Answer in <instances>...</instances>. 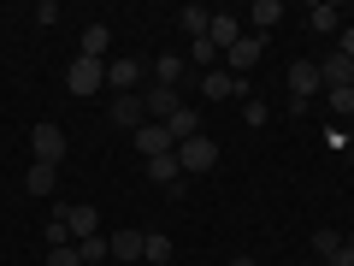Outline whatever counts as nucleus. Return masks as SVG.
Wrapping results in <instances>:
<instances>
[{
  "label": "nucleus",
  "instance_id": "nucleus-30",
  "mask_svg": "<svg viewBox=\"0 0 354 266\" xmlns=\"http://www.w3.org/2000/svg\"><path fill=\"white\" fill-rule=\"evenodd\" d=\"M36 24H59V0H41V6H36Z\"/></svg>",
  "mask_w": 354,
  "mask_h": 266
},
{
  "label": "nucleus",
  "instance_id": "nucleus-13",
  "mask_svg": "<svg viewBox=\"0 0 354 266\" xmlns=\"http://www.w3.org/2000/svg\"><path fill=\"white\" fill-rule=\"evenodd\" d=\"M207 42H213L218 53H230V48L242 42V24H236L230 12H213V24H207Z\"/></svg>",
  "mask_w": 354,
  "mask_h": 266
},
{
  "label": "nucleus",
  "instance_id": "nucleus-27",
  "mask_svg": "<svg viewBox=\"0 0 354 266\" xmlns=\"http://www.w3.org/2000/svg\"><path fill=\"white\" fill-rule=\"evenodd\" d=\"M189 60H195V65H213V60H218V48L201 36V42H189Z\"/></svg>",
  "mask_w": 354,
  "mask_h": 266
},
{
  "label": "nucleus",
  "instance_id": "nucleus-22",
  "mask_svg": "<svg viewBox=\"0 0 354 266\" xmlns=\"http://www.w3.org/2000/svg\"><path fill=\"white\" fill-rule=\"evenodd\" d=\"M77 254H83V266H106L113 242H106V237H83V242H77Z\"/></svg>",
  "mask_w": 354,
  "mask_h": 266
},
{
  "label": "nucleus",
  "instance_id": "nucleus-31",
  "mask_svg": "<svg viewBox=\"0 0 354 266\" xmlns=\"http://www.w3.org/2000/svg\"><path fill=\"white\" fill-rule=\"evenodd\" d=\"M325 266H354V242H342V249H337V254H330V260H325Z\"/></svg>",
  "mask_w": 354,
  "mask_h": 266
},
{
  "label": "nucleus",
  "instance_id": "nucleus-23",
  "mask_svg": "<svg viewBox=\"0 0 354 266\" xmlns=\"http://www.w3.org/2000/svg\"><path fill=\"white\" fill-rule=\"evenodd\" d=\"M248 18H254V30H272V24L283 18V6H278V0H254V6H248Z\"/></svg>",
  "mask_w": 354,
  "mask_h": 266
},
{
  "label": "nucleus",
  "instance_id": "nucleus-34",
  "mask_svg": "<svg viewBox=\"0 0 354 266\" xmlns=\"http://www.w3.org/2000/svg\"><path fill=\"white\" fill-rule=\"evenodd\" d=\"M348 160H354V142H348Z\"/></svg>",
  "mask_w": 354,
  "mask_h": 266
},
{
  "label": "nucleus",
  "instance_id": "nucleus-33",
  "mask_svg": "<svg viewBox=\"0 0 354 266\" xmlns=\"http://www.w3.org/2000/svg\"><path fill=\"white\" fill-rule=\"evenodd\" d=\"M225 266H260V260H254V254H236V260H225Z\"/></svg>",
  "mask_w": 354,
  "mask_h": 266
},
{
  "label": "nucleus",
  "instance_id": "nucleus-10",
  "mask_svg": "<svg viewBox=\"0 0 354 266\" xmlns=\"http://www.w3.org/2000/svg\"><path fill=\"white\" fill-rule=\"evenodd\" d=\"M65 225H71V242H83V237H101V213H95L88 202L65 207Z\"/></svg>",
  "mask_w": 354,
  "mask_h": 266
},
{
  "label": "nucleus",
  "instance_id": "nucleus-26",
  "mask_svg": "<svg viewBox=\"0 0 354 266\" xmlns=\"http://www.w3.org/2000/svg\"><path fill=\"white\" fill-rule=\"evenodd\" d=\"M337 249H342V237H337V231H313V254H319V260H330Z\"/></svg>",
  "mask_w": 354,
  "mask_h": 266
},
{
  "label": "nucleus",
  "instance_id": "nucleus-18",
  "mask_svg": "<svg viewBox=\"0 0 354 266\" xmlns=\"http://www.w3.org/2000/svg\"><path fill=\"white\" fill-rule=\"evenodd\" d=\"M207 24H213V12H207V6H183V12H177V30H183L189 42H201Z\"/></svg>",
  "mask_w": 354,
  "mask_h": 266
},
{
  "label": "nucleus",
  "instance_id": "nucleus-5",
  "mask_svg": "<svg viewBox=\"0 0 354 266\" xmlns=\"http://www.w3.org/2000/svg\"><path fill=\"white\" fill-rule=\"evenodd\" d=\"M130 142H136L142 160H160V154H171V148H177V136H171L165 125H153V118H148L142 130H130Z\"/></svg>",
  "mask_w": 354,
  "mask_h": 266
},
{
  "label": "nucleus",
  "instance_id": "nucleus-35",
  "mask_svg": "<svg viewBox=\"0 0 354 266\" xmlns=\"http://www.w3.org/2000/svg\"><path fill=\"white\" fill-rule=\"evenodd\" d=\"M348 89H354V83H348Z\"/></svg>",
  "mask_w": 354,
  "mask_h": 266
},
{
  "label": "nucleus",
  "instance_id": "nucleus-6",
  "mask_svg": "<svg viewBox=\"0 0 354 266\" xmlns=\"http://www.w3.org/2000/svg\"><path fill=\"white\" fill-rule=\"evenodd\" d=\"M30 154H36L41 166H59L65 160V130L59 125H36L30 130Z\"/></svg>",
  "mask_w": 354,
  "mask_h": 266
},
{
  "label": "nucleus",
  "instance_id": "nucleus-7",
  "mask_svg": "<svg viewBox=\"0 0 354 266\" xmlns=\"http://www.w3.org/2000/svg\"><path fill=\"white\" fill-rule=\"evenodd\" d=\"M142 107H148V118H153V125H171V118L183 113V95H177V89H153V83H148Z\"/></svg>",
  "mask_w": 354,
  "mask_h": 266
},
{
  "label": "nucleus",
  "instance_id": "nucleus-3",
  "mask_svg": "<svg viewBox=\"0 0 354 266\" xmlns=\"http://www.w3.org/2000/svg\"><path fill=\"white\" fill-rule=\"evenodd\" d=\"M142 77H148V60H106V89L113 95H142Z\"/></svg>",
  "mask_w": 354,
  "mask_h": 266
},
{
  "label": "nucleus",
  "instance_id": "nucleus-25",
  "mask_svg": "<svg viewBox=\"0 0 354 266\" xmlns=\"http://www.w3.org/2000/svg\"><path fill=\"white\" fill-rule=\"evenodd\" d=\"M325 107H330V113H348V118H354V89H325Z\"/></svg>",
  "mask_w": 354,
  "mask_h": 266
},
{
  "label": "nucleus",
  "instance_id": "nucleus-29",
  "mask_svg": "<svg viewBox=\"0 0 354 266\" xmlns=\"http://www.w3.org/2000/svg\"><path fill=\"white\" fill-rule=\"evenodd\" d=\"M48 266H83V254H77V242H71V249H53V254H48Z\"/></svg>",
  "mask_w": 354,
  "mask_h": 266
},
{
  "label": "nucleus",
  "instance_id": "nucleus-21",
  "mask_svg": "<svg viewBox=\"0 0 354 266\" xmlns=\"http://www.w3.org/2000/svg\"><path fill=\"white\" fill-rule=\"evenodd\" d=\"M106 242H113V260H142V231H113V237H106Z\"/></svg>",
  "mask_w": 354,
  "mask_h": 266
},
{
  "label": "nucleus",
  "instance_id": "nucleus-19",
  "mask_svg": "<svg viewBox=\"0 0 354 266\" xmlns=\"http://www.w3.org/2000/svg\"><path fill=\"white\" fill-rule=\"evenodd\" d=\"M106 48H113V30H106V24H88L77 53H83V60H106Z\"/></svg>",
  "mask_w": 354,
  "mask_h": 266
},
{
  "label": "nucleus",
  "instance_id": "nucleus-16",
  "mask_svg": "<svg viewBox=\"0 0 354 266\" xmlns=\"http://www.w3.org/2000/svg\"><path fill=\"white\" fill-rule=\"evenodd\" d=\"M53 184H59V166H41V160H30V172H24V190L36 195V202H41V195H53Z\"/></svg>",
  "mask_w": 354,
  "mask_h": 266
},
{
  "label": "nucleus",
  "instance_id": "nucleus-11",
  "mask_svg": "<svg viewBox=\"0 0 354 266\" xmlns=\"http://www.w3.org/2000/svg\"><path fill=\"white\" fill-rule=\"evenodd\" d=\"M183 65H189V60H177V53H160V60H148L153 89H177V83H183Z\"/></svg>",
  "mask_w": 354,
  "mask_h": 266
},
{
  "label": "nucleus",
  "instance_id": "nucleus-2",
  "mask_svg": "<svg viewBox=\"0 0 354 266\" xmlns=\"http://www.w3.org/2000/svg\"><path fill=\"white\" fill-rule=\"evenodd\" d=\"M177 166H183V177H201L218 166V142L213 136H189V142H177Z\"/></svg>",
  "mask_w": 354,
  "mask_h": 266
},
{
  "label": "nucleus",
  "instance_id": "nucleus-12",
  "mask_svg": "<svg viewBox=\"0 0 354 266\" xmlns=\"http://www.w3.org/2000/svg\"><path fill=\"white\" fill-rule=\"evenodd\" d=\"M319 77H325V89H348L354 83V60L348 53H325V60H319Z\"/></svg>",
  "mask_w": 354,
  "mask_h": 266
},
{
  "label": "nucleus",
  "instance_id": "nucleus-17",
  "mask_svg": "<svg viewBox=\"0 0 354 266\" xmlns=\"http://www.w3.org/2000/svg\"><path fill=\"white\" fill-rule=\"evenodd\" d=\"M148 177L160 184V190H177V184H183V166H177V148H171V154H160V160H148Z\"/></svg>",
  "mask_w": 354,
  "mask_h": 266
},
{
  "label": "nucleus",
  "instance_id": "nucleus-14",
  "mask_svg": "<svg viewBox=\"0 0 354 266\" xmlns=\"http://www.w3.org/2000/svg\"><path fill=\"white\" fill-rule=\"evenodd\" d=\"M142 260H148V266H171L177 260L171 237H165V231H142Z\"/></svg>",
  "mask_w": 354,
  "mask_h": 266
},
{
  "label": "nucleus",
  "instance_id": "nucleus-32",
  "mask_svg": "<svg viewBox=\"0 0 354 266\" xmlns=\"http://www.w3.org/2000/svg\"><path fill=\"white\" fill-rule=\"evenodd\" d=\"M337 53H348V60H354V24H342V48Z\"/></svg>",
  "mask_w": 354,
  "mask_h": 266
},
{
  "label": "nucleus",
  "instance_id": "nucleus-28",
  "mask_svg": "<svg viewBox=\"0 0 354 266\" xmlns=\"http://www.w3.org/2000/svg\"><path fill=\"white\" fill-rule=\"evenodd\" d=\"M242 118H248V125L260 130V125H266V118H272V113H266V101H254V95H248V101H242Z\"/></svg>",
  "mask_w": 354,
  "mask_h": 266
},
{
  "label": "nucleus",
  "instance_id": "nucleus-15",
  "mask_svg": "<svg viewBox=\"0 0 354 266\" xmlns=\"http://www.w3.org/2000/svg\"><path fill=\"white\" fill-rule=\"evenodd\" d=\"M260 53H266V42H260V36H242L236 48L225 53V65H236V77H242V71H254V65H260Z\"/></svg>",
  "mask_w": 354,
  "mask_h": 266
},
{
  "label": "nucleus",
  "instance_id": "nucleus-4",
  "mask_svg": "<svg viewBox=\"0 0 354 266\" xmlns=\"http://www.w3.org/2000/svg\"><path fill=\"white\" fill-rule=\"evenodd\" d=\"M313 95H325L319 60H295V65H290V101H307V107H313Z\"/></svg>",
  "mask_w": 354,
  "mask_h": 266
},
{
  "label": "nucleus",
  "instance_id": "nucleus-8",
  "mask_svg": "<svg viewBox=\"0 0 354 266\" xmlns=\"http://www.w3.org/2000/svg\"><path fill=\"white\" fill-rule=\"evenodd\" d=\"M201 95H207V101H230V95L248 101V83H242L236 71H207V77H201Z\"/></svg>",
  "mask_w": 354,
  "mask_h": 266
},
{
  "label": "nucleus",
  "instance_id": "nucleus-20",
  "mask_svg": "<svg viewBox=\"0 0 354 266\" xmlns=\"http://www.w3.org/2000/svg\"><path fill=\"white\" fill-rule=\"evenodd\" d=\"M307 24H313L319 36H330V30H342V12L330 6V0H313V6H307Z\"/></svg>",
  "mask_w": 354,
  "mask_h": 266
},
{
  "label": "nucleus",
  "instance_id": "nucleus-1",
  "mask_svg": "<svg viewBox=\"0 0 354 266\" xmlns=\"http://www.w3.org/2000/svg\"><path fill=\"white\" fill-rule=\"evenodd\" d=\"M65 89H71V95H101L106 89V60H83V53H77L71 65H65Z\"/></svg>",
  "mask_w": 354,
  "mask_h": 266
},
{
  "label": "nucleus",
  "instance_id": "nucleus-9",
  "mask_svg": "<svg viewBox=\"0 0 354 266\" xmlns=\"http://www.w3.org/2000/svg\"><path fill=\"white\" fill-rule=\"evenodd\" d=\"M106 113H113L118 130H142V125H148V107H142V95H113V107H106Z\"/></svg>",
  "mask_w": 354,
  "mask_h": 266
},
{
  "label": "nucleus",
  "instance_id": "nucleus-24",
  "mask_svg": "<svg viewBox=\"0 0 354 266\" xmlns=\"http://www.w3.org/2000/svg\"><path fill=\"white\" fill-rule=\"evenodd\" d=\"M48 249H71V225H65V213L48 219Z\"/></svg>",
  "mask_w": 354,
  "mask_h": 266
}]
</instances>
